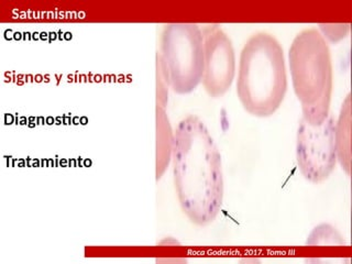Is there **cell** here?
Returning <instances> with one entry per match:
<instances>
[{"instance_id": "cell-2", "label": "cell", "mask_w": 352, "mask_h": 264, "mask_svg": "<svg viewBox=\"0 0 352 264\" xmlns=\"http://www.w3.org/2000/svg\"><path fill=\"white\" fill-rule=\"evenodd\" d=\"M287 91L284 51L270 33L248 38L240 53L236 95L247 113L267 118L280 108Z\"/></svg>"}, {"instance_id": "cell-4", "label": "cell", "mask_w": 352, "mask_h": 264, "mask_svg": "<svg viewBox=\"0 0 352 264\" xmlns=\"http://www.w3.org/2000/svg\"><path fill=\"white\" fill-rule=\"evenodd\" d=\"M157 54L174 93L186 95L195 91L201 82L204 69V38L199 25H165Z\"/></svg>"}, {"instance_id": "cell-1", "label": "cell", "mask_w": 352, "mask_h": 264, "mask_svg": "<svg viewBox=\"0 0 352 264\" xmlns=\"http://www.w3.org/2000/svg\"><path fill=\"white\" fill-rule=\"evenodd\" d=\"M170 161L185 216L201 227L212 223L223 207V162L208 128L196 116H187L176 126Z\"/></svg>"}, {"instance_id": "cell-8", "label": "cell", "mask_w": 352, "mask_h": 264, "mask_svg": "<svg viewBox=\"0 0 352 264\" xmlns=\"http://www.w3.org/2000/svg\"><path fill=\"white\" fill-rule=\"evenodd\" d=\"M157 119V154H155V175L159 181L170 164L173 152L174 131L170 126V120L166 115V108L157 106L155 108Z\"/></svg>"}, {"instance_id": "cell-9", "label": "cell", "mask_w": 352, "mask_h": 264, "mask_svg": "<svg viewBox=\"0 0 352 264\" xmlns=\"http://www.w3.org/2000/svg\"><path fill=\"white\" fill-rule=\"evenodd\" d=\"M306 245H344V240L333 226L322 223L311 231V234H309L307 241H306Z\"/></svg>"}, {"instance_id": "cell-7", "label": "cell", "mask_w": 352, "mask_h": 264, "mask_svg": "<svg viewBox=\"0 0 352 264\" xmlns=\"http://www.w3.org/2000/svg\"><path fill=\"white\" fill-rule=\"evenodd\" d=\"M335 142L337 161L342 170L350 175L351 170V98L344 99L339 118L335 124Z\"/></svg>"}, {"instance_id": "cell-3", "label": "cell", "mask_w": 352, "mask_h": 264, "mask_svg": "<svg viewBox=\"0 0 352 264\" xmlns=\"http://www.w3.org/2000/svg\"><path fill=\"white\" fill-rule=\"evenodd\" d=\"M289 71L302 119L322 124L330 113L333 96V60L329 44L316 28L300 31L289 51Z\"/></svg>"}, {"instance_id": "cell-6", "label": "cell", "mask_w": 352, "mask_h": 264, "mask_svg": "<svg viewBox=\"0 0 352 264\" xmlns=\"http://www.w3.org/2000/svg\"><path fill=\"white\" fill-rule=\"evenodd\" d=\"M204 88L217 98L230 89L236 76V53L228 34L218 27L204 28Z\"/></svg>"}, {"instance_id": "cell-11", "label": "cell", "mask_w": 352, "mask_h": 264, "mask_svg": "<svg viewBox=\"0 0 352 264\" xmlns=\"http://www.w3.org/2000/svg\"><path fill=\"white\" fill-rule=\"evenodd\" d=\"M320 28L324 31V38L327 36L330 40H333V34H336L335 41L344 38L349 30V25H320Z\"/></svg>"}, {"instance_id": "cell-10", "label": "cell", "mask_w": 352, "mask_h": 264, "mask_svg": "<svg viewBox=\"0 0 352 264\" xmlns=\"http://www.w3.org/2000/svg\"><path fill=\"white\" fill-rule=\"evenodd\" d=\"M168 88H170V85H168V78H166L164 69H163L162 62H161L159 54H157V106L166 108Z\"/></svg>"}, {"instance_id": "cell-5", "label": "cell", "mask_w": 352, "mask_h": 264, "mask_svg": "<svg viewBox=\"0 0 352 264\" xmlns=\"http://www.w3.org/2000/svg\"><path fill=\"white\" fill-rule=\"evenodd\" d=\"M335 120L328 115L322 124H311L300 118L296 135V160L307 181L319 184L331 175L337 163Z\"/></svg>"}]
</instances>
